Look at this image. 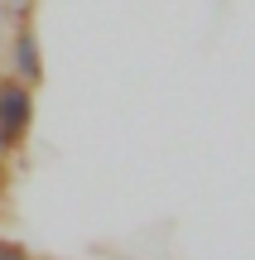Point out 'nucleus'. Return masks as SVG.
<instances>
[{
    "instance_id": "f257e3e1",
    "label": "nucleus",
    "mask_w": 255,
    "mask_h": 260,
    "mask_svg": "<svg viewBox=\"0 0 255 260\" xmlns=\"http://www.w3.org/2000/svg\"><path fill=\"white\" fill-rule=\"evenodd\" d=\"M34 125V87L19 82L15 73H0V140L10 145V154H19Z\"/></svg>"
},
{
    "instance_id": "7ed1b4c3",
    "label": "nucleus",
    "mask_w": 255,
    "mask_h": 260,
    "mask_svg": "<svg viewBox=\"0 0 255 260\" xmlns=\"http://www.w3.org/2000/svg\"><path fill=\"white\" fill-rule=\"evenodd\" d=\"M0 260H34V255H29L15 236H0Z\"/></svg>"
},
{
    "instance_id": "f03ea898",
    "label": "nucleus",
    "mask_w": 255,
    "mask_h": 260,
    "mask_svg": "<svg viewBox=\"0 0 255 260\" xmlns=\"http://www.w3.org/2000/svg\"><path fill=\"white\" fill-rule=\"evenodd\" d=\"M5 73H15L19 82L39 87L44 82V44H39V29L29 19H19L15 34H10V48H5Z\"/></svg>"
},
{
    "instance_id": "20e7f679",
    "label": "nucleus",
    "mask_w": 255,
    "mask_h": 260,
    "mask_svg": "<svg viewBox=\"0 0 255 260\" xmlns=\"http://www.w3.org/2000/svg\"><path fill=\"white\" fill-rule=\"evenodd\" d=\"M5 203H10V164L0 159V212H5Z\"/></svg>"
}]
</instances>
